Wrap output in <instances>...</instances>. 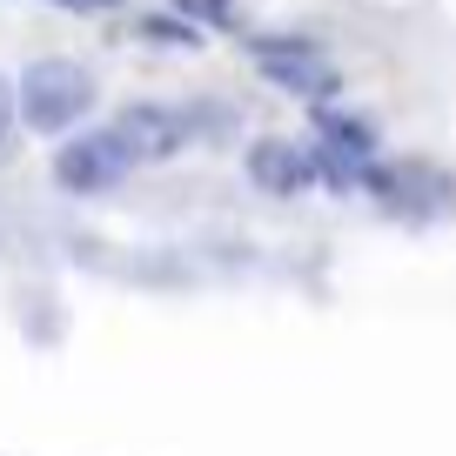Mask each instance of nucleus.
I'll use <instances>...</instances> for the list:
<instances>
[{
    "mask_svg": "<svg viewBox=\"0 0 456 456\" xmlns=\"http://www.w3.org/2000/svg\"><path fill=\"white\" fill-rule=\"evenodd\" d=\"M87 108H94V74L81 61H34L14 87V114L34 134L74 128V121H87Z\"/></svg>",
    "mask_w": 456,
    "mask_h": 456,
    "instance_id": "obj_1",
    "label": "nucleus"
},
{
    "mask_svg": "<svg viewBox=\"0 0 456 456\" xmlns=\"http://www.w3.org/2000/svg\"><path fill=\"white\" fill-rule=\"evenodd\" d=\"M256 74L275 81L282 94H296V101H315V108L336 94V68H329V54L315 41H296V34H282V41H256Z\"/></svg>",
    "mask_w": 456,
    "mask_h": 456,
    "instance_id": "obj_2",
    "label": "nucleus"
},
{
    "mask_svg": "<svg viewBox=\"0 0 456 456\" xmlns=\"http://www.w3.org/2000/svg\"><path fill=\"white\" fill-rule=\"evenodd\" d=\"M370 161H376V134L362 128L356 114H342V108H315V155H309V168H322L336 188H349V182H362L370 175Z\"/></svg>",
    "mask_w": 456,
    "mask_h": 456,
    "instance_id": "obj_3",
    "label": "nucleus"
},
{
    "mask_svg": "<svg viewBox=\"0 0 456 456\" xmlns=\"http://www.w3.org/2000/svg\"><path fill=\"white\" fill-rule=\"evenodd\" d=\"M128 168H134L128 148L114 142L108 128L74 134V142H61V155H54V182H61V188H74V195H101V188H114Z\"/></svg>",
    "mask_w": 456,
    "mask_h": 456,
    "instance_id": "obj_4",
    "label": "nucleus"
},
{
    "mask_svg": "<svg viewBox=\"0 0 456 456\" xmlns=\"http://www.w3.org/2000/svg\"><path fill=\"white\" fill-rule=\"evenodd\" d=\"M108 134L128 148L134 168H142V161H168V155H182V148H188V121L175 108H148V101H142V108H121Z\"/></svg>",
    "mask_w": 456,
    "mask_h": 456,
    "instance_id": "obj_5",
    "label": "nucleus"
},
{
    "mask_svg": "<svg viewBox=\"0 0 456 456\" xmlns=\"http://www.w3.org/2000/svg\"><path fill=\"white\" fill-rule=\"evenodd\" d=\"M309 155H302L296 142H256L248 148V182L269 188V195H302L309 188Z\"/></svg>",
    "mask_w": 456,
    "mask_h": 456,
    "instance_id": "obj_6",
    "label": "nucleus"
},
{
    "mask_svg": "<svg viewBox=\"0 0 456 456\" xmlns=\"http://www.w3.org/2000/svg\"><path fill=\"white\" fill-rule=\"evenodd\" d=\"M370 188L389 201V208H403V215H429L436 208V182H429L423 168H370Z\"/></svg>",
    "mask_w": 456,
    "mask_h": 456,
    "instance_id": "obj_7",
    "label": "nucleus"
},
{
    "mask_svg": "<svg viewBox=\"0 0 456 456\" xmlns=\"http://www.w3.org/2000/svg\"><path fill=\"white\" fill-rule=\"evenodd\" d=\"M175 7H182L188 20H201V28H235V0H175Z\"/></svg>",
    "mask_w": 456,
    "mask_h": 456,
    "instance_id": "obj_8",
    "label": "nucleus"
},
{
    "mask_svg": "<svg viewBox=\"0 0 456 456\" xmlns=\"http://www.w3.org/2000/svg\"><path fill=\"white\" fill-rule=\"evenodd\" d=\"M142 34H148V41H161V47H195V28H188V20H168V14H148Z\"/></svg>",
    "mask_w": 456,
    "mask_h": 456,
    "instance_id": "obj_9",
    "label": "nucleus"
},
{
    "mask_svg": "<svg viewBox=\"0 0 456 456\" xmlns=\"http://www.w3.org/2000/svg\"><path fill=\"white\" fill-rule=\"evenodd\" d=\"M14 155V87L0 81V161Z\"/></svg>",
    "mask_w": 456,
    "mask_h": 456,
    "instance_id": "obj_10",
    "label": "nucleus"
},
{
    "mask_svg": "<svg viewBox=\"0 0 456 456\" xmlns=\"http://www.w3.org/2000/svg\"><path fill=\"white\" fill-rule=\"evenodd\" d=\"M61 7H81V14H94V7H114V0H61Z\"/></svg>",
    "mask_w": 456,
    "mask_h": 456,
    "instance_id": "obj_11",
    "label": "nucleus"
}]
</instances>
